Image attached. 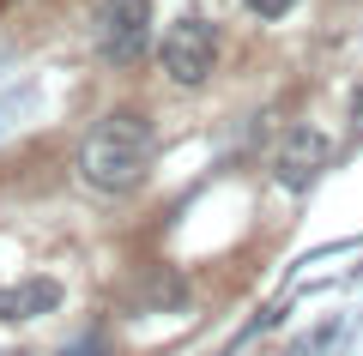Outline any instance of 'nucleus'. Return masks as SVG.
Segmentation results:
<instances>
[{
  "mask_svg": "<svg viewBox=\"0 0 363 356\" xmlns=\"http://www.w3.org/2000/svg\"><path fill=\"white\" fill-rule=\"evenodd\" d=\"M152 169V115L109 109L79 145V181L91 193H133Z\"/></svg>",
  "mask_w": 363,
  "mask_h": 356,
  "instance_id": "obj_1",
  "label": "nucleus"
},
{
  "mask_svg": "<svg viewBox=\"0 0 363 356\" xmlns=\"http://www.w3.org/2000/svg\"><path fill=\"white\" fill-rule=\"evenodd\" d=\"M157 61H164V73L176 79V85H206L212 67H218V25L182 13L176 25L164 30V42H157Z\"/></svg>",
  "mask_w": 363,
  "mask_h": 356,
  "instance_id": "obj_2",
  "label": "nucleus"
},
{
  "mask_svg": "<svg viewBox=\"0 0 363 356\" xmlns=\"http://www.w3.org/2000/svg\"><path fill=\"white\" fill-rule=\"evenodd\" d=\"M91 37H97V54L104 61L133 67L145 54V42H152V0H97Z\"/></svg>",
  "mask_w": 363,
  "mask_h": 356,
  "instance_id": "obj_3",
  "label": "nucleus"
},
{
  "mask_svg": "<svg viewBox=\"0 0 363 356\" xmlns=\"http://www.w3.org/2000/svg\"><path fill=\"white\" fill-rule=\"evenodd\" d=\"M327 157H333L327 133L315 127V121H297V127H285L279 151H272V181L285 193H303V188H315V176L327 169Z\"/></svg>",
  "mask_w": 363,
  "mask_h": 356,
  "instance_id": "obj_4",
  "label": "nucleus"
},
{
  "mask_svg": "<svg viewBox=\"0 0 363 356\" xmlns=\"http://www.w3.org/2000/svg\"><path fill=\"white\" fill-rule=\"evenodd\" d=\"M55 302H61V284H49V278H25V284H13V290H0V320L49 314Z\"/></svg>",
  "mask_w": 363,
  "mask_h": 356,
  "instance_id": "obj_5",
  "label": "nucleus"
},
{
  "mask_svg": "<svg viewBox=\"0 0 363 356\" xmlns=\"http://www.w3.org/2000/svg\"><path fill=\"white\" fill-rule=\"evenodd\" d=\"M242 6H248V13H260V18H285L297 0H242Z\"/></svg>",
  "mask_w": 363,
  "mask_h": 356,
  "instance_id": "obj_6",
  "label": "nucleus"
},
{
  "mask_svg": "<svg viewBox=\"0 0 363 356\" xmlns=\"http://www.w3.org/2000/svg\"><path fill=\"white\" fill-rule=\"evenodd\" d=\"M61 356H109V350H104V344H97V338H79V344H67Z\"/></svg>",
  "mask_w": 363,
  "mask_h": 356,
  "instance_id": "obj_7",
  "label": "nucleus"
},
{
  "mask_svg": "<svg viewBox=\"0 0 363 356\" xmlns=\"http://www.w3.org/2000/svg\"><path fill=\"white\" fill-rule=\"evenodd\" d=\"M351 121H357V127H363V85L351 91Z\"/></svg>",
  "mask_w": 363,
  "mask_h": 356,
  "instance_id": "obj_8",
  "label": "nucleus"
}]
</instances>
